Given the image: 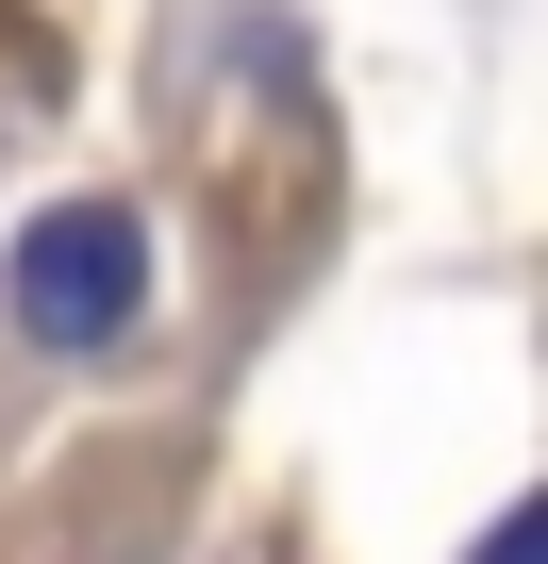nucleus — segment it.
Masks as SVG:
<instances>
[{
  "instance_id": "f257e3e1",
  "label": "nucleus",
  "mask_w": 548,
  "mask_h": 564,
  "mask_svg": "<svg viewBox=\"0 0 548 564\" xmlns=\"http://www.w3.org/2000/svg\"><path fill=\"white\" fill-rule=\"evenodd\" d=\"M133 300H150V232H133V216H34V232H18V316H34L51 349H117Z\"/></svg>"
}]
</instances>
